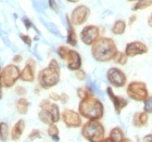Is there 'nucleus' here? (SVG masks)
I'll use <instances>...</instances> for the list:
<instances>
[{
	"instance_id": "nucleus-12",
	"label": "nucleus",
	"mask_w": 152,
	"mask_h": 142,
	"mask_svg": "<svg viewBox=\"0 0 152 142\" xmlns=\"http://www.w3.org/2000/svg\"><path fill=\"white\" fill-rule=\"evenodd\" d=\"M36 66H37V63H36L35 59L29 58L28 60L26 61L24 68L21 71L20 79L25 82H34V80L36 79Z\"/></svg>"
},
{
	"instance_id": "nucleus-11",
	"label": "nucleus",
	"mask_w": 152,
	"mask_h": 142,
	"mask_svg": "<svg viewBox=\"0 0 152 142\" xmlns=\"http://www.w3.org/2000/svg\"><path fill=\"white\" fill-rule=\"evenodd\" d=\"M149 48L145 42L139 40L130 41L128 44H126L124 52L128 58H135L138 55H143V54L148 53Z\"/></svg>"
},
{
	"instance_id": "nucleus-10",
	"label": "nucleus",
	"mask_w": 152,
	"mask_h": 142,
	"mask_svg": "<svg viewBox=\"0 0 152 142\" xmlns=\"http://www.w3.org/2000/svg\"><path fill=\"white\" fill-rule=\"evenodd\" d=\"M90 15V9L85 4H79L72 11L70 15V20L74 26H79L87 22Z\"/></svg>"
},
{
	"instance_id": "nucleus-32",
	"label": "nucleus",
	"mask_w": 152,
	"mask_h": 142,
	"mask_svg": "<svg viewBox=\"0 0 152 142\" xmlns=\"http://www.w3.org/2000/svg\"><path fill=\"white\" fill-rule=\"evenodd\" d=\"M20 38H21V40H22L26 46H28V47L32 46L33 40H32V38H31V36L26 35V34H20Z\"/></svg>"
},
{
	"instance_id": "nucleus-34",
	"label": "nucleus",
	"mask_w": 152,
	"mask_h": 142,
	"mask_svg": "<svg viewBox=\"0 0 152 142\" xmlns=\"http://www.w3.org/2000/svg\"><path fill=\"white\" fill-rule=\"evenodd\" d=\"M69 101H70V97H69V95L65 93V92H62V93L60 95V102L62 103V104H66V103H69Z\"/></svg>"
},
{
	"instance_id": "nucleus-28",
	"label": "nucleus",
	"mask_w": 152,
	"mask_h": 142,
	"mask_svg": "<svg viewBox=\"0 0 152 142\" xmlns=\"http://www.w3.org/2000/svg\"><path fill=\"white\" fill-rule=\"evenodd\" d=\"M69 51H70V48L66 47V46H59L57 48V53L58 55L60 57L61 60H66V57L69 54Z\"/></svg>"
},
{
	"instance_id": "nucleus-44",
	"label": "nucleus",
	"mask_w": 152,
	"mask_h": 142,
	"mask_svg": "<svg viewBox=\"0 0 152 142\" xmlns=\"http://www.w3.org/2000/svg\"><path fill=\"white\" fill-rule=\"evenodd\" d=\"M100 142H113V141H112V140L110 139V138H109V137H105L104 139L102 140V141H100Z\"/></svg>"
},
{
	"instance_id": "nucleus-3",
	"label": "nucleus",
	"mask_w": 152,
	"mask_h": 142,
	"mask_svg": "<svg viewBox=\"0 0 152 142\" xmlns=\"http://www.w3.org/2000/svg\"><path fill=\"white\" fill-rule=\"evenodd\" d=\"M78 113L87 120H101L104 115V105L98 98L91 97L79 102Z\"/></svg>"
},
{
	"instance_id": "nucleus-23",
	"label": "nucleus",
	"mask_w": 152,
	"mask_h": 142,
	"mask_svg": "<svg viewBox=\"0 0 152 142\" xmlns=\"http://www.w3.org/2000/svg\"><path fill=\"white\" fill-rule=\"evenodd\" d=\"M16 112L20 115H26L29 109V102L26 98H20L15 103Z\"/></svg>"
},
{
	"instance_id": "nucleus-41",
	"label": "nucleus",
	"mask_w": 152,
	"mask_h": 142,
	"mask_svg": "<svg viewBox=\"0 0 152 142\" xmlns=\"http://www.w3.org/2000/svg\"><path fill=\"white\" fill-rule=\"evenodd\" d=\"M143 142H152V133H148L143 137Z\"/></svg>"
},
{
	"instance_id": "nucleus-4",
	"label": "nucleus",
	"mask_w": 152,
	"mask_h": 142,
	"mask_svg": "<svg viewBox=\"0 0 152 142\" xmlns=\"http://www.w3.org/2000/svg\"><path fill=\"white\" fill-rule=\"evenodd\" d=\"M80 135L86 141L100 142L105 138V128L100 120H87L80 128Z\"/></svg>"
},
{
	"instance_id": "nucleus-17",
	"label": "nucleus",
	"mask_w": 152,
	"mask_h": 142,
	"mask_svg": "<svg viewBox=\"0 0 152 142\" xmlns=\"http://www.w3.org/2000/svg\"><path fill=\"white\" fill-rule=\"evenodd\" d=\"M25 120L24 119H19L11 128V133H10V137L12 141H19L21 139V137L23 136V133L25 131Z\"/></svg>"
},
{
	"instance_id": "nucleus-6",
	"label": "nucleus",
	"mask_w": 152,
	"mask_h": 142,
	"mask_svg": "<svg viewBox=\"0 0 152 142\" xmlns=\"http://www.w3.org/2000/svg\"><path fill=\"white\" fill-rule=\"evenodd\" d=\"M21 77V70L16 64H8L1 70V79L4 88H11Z\"/></svg>"
},
{
	"instance_id": "nucleus-33",
	"label": "nucleus",
	"mask_w": 152,
	"mask_h": 142,
	"mask_svg": "<svg viewBox=\"0 0 152 142\" xmlns=\"http://www.w3.org/2000/svg\"><path fill=\"white\" fill-rule=\"evenodd\" d=\"M15 93L20 95L21 98H23L26 95V88L24 86H16L15 87Z\"/></svg>"
},
{
	"instance_id": "nucleus-47",
	"label": "nucleus",
	"mask_w": 152,
	"mask_h": 142,
	"mask_svg": "<svg viewBox=\"0 0 152 142\" xmlns=\"http://www.w3.org/2000/svg\"><path fill=\"white\" fill-rule=\"evenodd\" d=\"M127 1H129V2H137L138 0H127Z\"/></svg>"
},
{
	"instance_id": "nucleus-14",
	"label": "nucleus",
	"mask_w": 152,
	"mask_h": 142,
	"mask_svg": "<svg viewBox=\"0 0 152 142\" xmlns=\"http://www.w3.org/2000/svg\"><path fill=\"white\" fill-rule=\"evenodd\" d=\"M65 62H66L67 68L70 71L76 72V71H78L82 68V64H83L82 57H80V54L76 50H74V49H70Z\"/></svg>"
},
{
	"instance_id": "nucleus-5",
	"label": "nucleus",
	"mask_w": 152,
	"mask_h": 142,
	"mask_svg": "<svg viewBox=\"0 0 152 142\" xmlns=\"http://www.w3.org/2000/svg\"><path fill=\"white\" fill-rule=\"evenodd\" d=\"M126 95L130 100H134L136 102H142V103L150 95L147 84L140 80H133L127 84Z\"/></svg>"
},
{
	"instance_id": "nucleus-45",
	"label": "nucleus",
	"mask_w": 152,
	"mask_h": 142,
	"mask_svg": "<svg viewBox=\"0 0 152 142\" xmlns=\"http://www.w3.org/2000/svg\"><path fill=\"white\" fill-rule=\"evenodd\" d=\"M121 142H134V141L132 139H130V138H124V139L122 140Z\"/></svg>"
},
{
	"instance_id": "nucleus-30",
	"label": "nucleus",
	"mask_w": 152,
	"mask_h": 142,
	"mask_svg": "<svg viewBox=\"0 0 152 142\" xmlns=\"http://www.w3.org/2000/svg\"><path fill=\"white\" fill-rule=\"evenodd\" d=\"M143 112L147 114H152V95H149V98L143 102Z\"/></svg>"
},
{
	"instance_id": "nucleus-8",
	"label": "nucleus",
	"mask_w": 152,
	"mask_h": 142,
	"mask_svg": "<svg viewBox=\"0 0 152 142\" xmlns=\"http://www.w3.org/2000/svg\"><path fill=\"white\" fill-rule=\"evenodd\" d=\"M61 120L67 128H82L83 126V117L78 112L71 109H64L61 112Z\"/></svg>"
},
{
	"instance_id": "nucleus-27",
	"label": "nucleus",
	"mask_w": 152,
	"mask_h": 142,
	"mask_svg": "<svg viewBox=\"0 0 152 142\" xmlns=\"http://www.w3.org/2000/svg\"><path fill=\"white\" fill-rule=\"evenodd\" d=\"M128 59L129 58L127 57L125 52H122V51H118L117 54L115 55V58L113 59V62L117 65H126V63L128 62Z\"/></svg>"
},
{
	"instance_id": "nucleus-20",
	"label": "nucleus",
	"mask_w": 152,
	"mask_h": 142,
	"mask_svg": "<svg viewBox=\"0 0 152 142\" xmlns=\"http://www.w3.org/2000/svg\"><path fill=\"white\" fill-rule=\"evenodd\" d=\"M126 27H127V23L124 20H116L111 27V33L113 35L121 36L126 32Z\"/></svg>"
},
{
	"instance_id": "nucleus-29",
	"label": "nucleus",
	"mask_w": 152,
	"mask_h": 142,
	"mask_svg": "<svg viewBox=\"0 0 152 142\" xmlns=\"http://www.w3.org/2000/svg\"><path fill=\"white\" fill-rule=\"evenodd\" d=\"M28 140L29 141H34L36 139H41L42 138V133L39 129H33L28 135Z\"/></svg>"
},
{
	"instance_id": "nucleus-36",
	"label": "nucleus",
	"mask_w": 152,
	"mask_h": 142,
	"mask_svg": "<svg viewBox=\"0 0 152 142\" xmlns=\"http://www.w3.org/2000/svg\"><path fill=\"white\" fill-rule=\"evenodd\" d=\"M22 21H23V24H24V26H25L26 29H29V28H32V27H34L32 21H31L28 17H23Z\"/></svg>"
},
{
	"instance_id": "nucleus-7",
	"label": "nucleus",
	"mask_w": 152,
	"mask_h": 142,
	"mask_svg": "<svg viewBox=\"0 0 152 142\" xmlns=\"http://www.w3.org/2000/svg\"><path fill=\"white\" fill-rule=\"evenodd\" d=\"M107 80L111 87L114 88H124L127 86L126 74L117 67H111L107 72Z\"/></svg>"
},
{
	"instance_id": "nucleus-16",
	"label": "nucleus",
	"mask_w": 152,
	"mask_h": 142,
	"mask_svg": "<svg viewBox=\"0 0 152 142\" xmlns=\"http://www.w3.org/2000/svg\"><path fill=\"white\" fill-rule=\"evenodd\" d=\"M132 124L135 128H145V127L148 126L149 124V114H147L146 112L143 111H139V112H136V113L133 115V118H132Z\"/></svg>"
},
{
	"instance_id": "nucleus-43",
	"label": "nucleus",
	"mask_w": 152,
	"mask_h": 142,
	"mask_svg": "<svg viewBox=\"0 0 152 142\" xmlns=\"http://www.w3.org/2000/svg\"><path fill=\"white\" fill-rule=\"evenodd\" d=\"M40 89H41V87L39 85H37L35 87V93L36 95H39V93H40Z\"/></svg>"
},
{
	"instance_id": "nucleus-26",
	"label": "nucleus",
	"mask_w": 152,
	"mask_h": 142,
	"mask_svg": "<svg viewBox=\"0 0 152 142\" xmlns=\"http://www.w3.org/2000/svg\"><path fill=\"white\" fill-rule=\"evenodd\" d=\"M152 6V0H138L132 7V11H139V10H146Z\"/></svg>"
},
{
	"instance_id": "nucleus-40",
	"label": "nucleus",
	"mask_w": 152,
	"mask_h": 142,
	"mask_svg": "<svg viewBox=\"0 0 152 142\" xmlns=\"http://www.w3.org/2000/svg\"><path fill=\"white\" fill-rule=\"evenodd\" d=\"M1 66H0V99H2V88H3V86H2V79H1Z\"/></svg>"
},
{
	"instance_id": "nucleus-42",
	"label": "nucleus",
	"mask_w": 152,
	"mask_h": 142,
	"mask_svg": "<svg viewBox=\"0 0 152 142\" xmlns=\"http://www.w3.org/2000/svg\"><path fill=\"white\" fill-rule=\"evenodd\" d=\"M148 25H149V27H151L152 28V12H151V14L149 15V17H148Z\"/></svg>"
},
{
	"instance_id": "nucleus-22",
	"label": "nucleus",
	"mask_w": 152,
	"mask_h": 142,
	"mask_svg": "<svg viewBox=\"0 0 152 142\" xmlns=\"http://www.w3.org/2000/svg\"><path fill=\"white\" fill-rule=\"evenodd\" d=\"M76 93H77V97L80 99V101L94 97V91H92V89L89 86H80V87H78L77 90H76Z\"/></svg>"
},
{
	"instance_id": "nucleus-38",
	"label": "nucleus",
	"mask_w": 152,
	"mask_h": 142,
	"mask_svg": "<svg viewBox=\"0 0 152 142\" xmlns=\"http://www.w3.org/2000/svg\"><path fill=\"white\" fill-rule=\"evenodd\" d=\"M12 61H13V64H20L23 61V57L21 55V54H16V55L13 57Z\"/></svg>"
},
{
	"instance_id": "nucleus-1",
	"label": "nucleus",
	"mask_w": 152,
	"mask_h": 142,
	"mask_svg": "<svg viewBox=\"0 0 152 142\" xmlns=\"http://www.w3.org/2000/svg\"><path fill=\"white\" fill-rule=\"evenodd\" d=\"M118 52L117 46L114 39L111 37L101 36L95 44L91 46V55L97 62H110L113 61Z\"/></svg>"
},
{
	"instance_id": "nucleus-18",
	"label": "nucleus",
	"mask_w": 152,
	"mask_h": 142,
	"mask_svg": "<svg viewBox=\"0 0 152 142\" xmlns=\"http://www.w3.org/2000/svg\"><path fill=\"white\" fill-rule=\"evenodd\" d=\"M67 23V35H66V44L71 47H76L77 46V35L74 25L72 24L70 20V15L65 16Z\"/></svg>"
},
{
	"instance_id": "nucleus-19",
	"label": "nucleus",
	"mask_w": 152,
	"mask_h": 142,
	"mask_svg": "<svg viewBox=\"0 0 152 142\" xmlns=\"http://www.w3.org/2000/svg\"><path fill=\"white\" fill-rule=\"evenodd\" d=\"M38 119L45 125H51V124H56L53 118V115L51 114L50 111L46 110V109H40L38 112Z\"/></svg>"
},
{
	"instance_id": "nucleus-15",
	"label": "nucleus",
	"mask_w": 152,
	"mask_h": 142,
	"mask_svg": "<svg viewBox=\"0 0 152 142\" xmlns=\"http://www.w3.org/2000/svg\"><path fill=\"white\" fill-rule=\"evenodd\" d=\"M39 107L40 109H46V110L50 111L51 114L53 115V118H54V122L56 124L61 120V112H60V109L58 106V104L56 102L51 101L50 99L48 100V99H44V100H41L40 103H39Z\"/></svg>"
},
{
	"instance_id": "nucleus-46",
	"label": "nucleus",
	"mask_w": 152,
	"mask_h": 142,
	"mask_svg": "<svg viewBox=\"0 0 152 142\" xmlns=\"http://www.w3.org/2000/svg\"><path fill=\"white\" fill-rule=\"evenodd\" d=\"M67 2H71V3H77L79 0H66Z\"/></svg>"
},
{
	"instance_id": "nucleus-21",
	"label": "nucleus",
	"mask_w": 152,
	"mask_h": 142,
	"mask_svg": "<svg viewBox=\"0 0 152 142\" xmlns=\"http://www.w3.org/2000/svg\"><path fill=\"white\" fill-rule=\"evenodd\" d=\"M109 138L113 142H121L124 138H126V137H125V133H124L123 129H122L121 127L116 126V127H113V128L110 130Z\"/></svg>"
},
{
	"instance_id": "nucleus-13",
	"label": "nucleus",
	"mask_w": 152,
	"mask_h": 142,
	"mask_svg": "<svg viewBox=\"0 0 152 142\" xmlns=\"http://www.w3.org/2000/svg\"><path fill=\"white\" fill-rule=\"evenodd\" d=\"M107 95H108L109 99L111 100L112 104H113L114 111L117 115H120L122 113V111L128 105V100H126L125 98L121 97V95H115V92L113 91V88L111 86L107 87Z\"/></svg>"
},
{
	"instance_id": "nucleus-9",
	"label": "nucleus",
	"mask_w": 152,
	"mask_h": 142,
	"mask_svg": "<svg viewBox=\"0 0 152 142\" xmlns=\"http://www.w3.org/2000/svg\"><path fill=\"white\" fill-rule=\"evenodd\" d=\"M100 37V27L97 25H86L79 34L80 40L86 46H92Z\"/></svg>"
},
{
	"instance_id": "nucleus-25",
	"label": "nucleus",
	"mask_w": 152,
	"mask_h": 142,
	"mask_svg": "<svg viewBox=\"0 0 152 142\" xmlns=\"http://www.w3.org/2000/svg\"><path fill=\"white\" fill-rule=\"evenodd\" d=\"M10 137L9 125L4 122H0V141L7 142Z\"/></svg>"
},
{
	"instance_id": "nucleus-39",
	"label": "nucleus",
	"mask_w": 152,
	"mask_h": 142,
	"mask_svg": "<svg viewBox=\"0 0 152 142\" xmlns=\"http://www.w3.org/2000/svg\"><path fill=\"white\" fill-rule=\"evenodd\" d=\"M136 20H137V16H136V14H133V15L130 16L129 17V20H128V25H133L134 23L136 22Z\"/></svg>"
},
{
	"instance_id": "nucleus-31",
	"label": "nucleus",
	"mask_w": 152,
	"mask_h": 142,
	"mask_svg": "<svg viewBox=\"0 0 152 142\" xmlns=\"http://www.w3.org/2000/svg\"><path fill=\"white\" fill-rule=\"evenodd\" d=\"M75 74V78L77 79V80H79V82H83V80H85L86 78H87V74H86V72L84 70H78L76 71V72H74Z\"/></svg>"
},
{
	"instance_id": "nucleus-37",
	"label": "nucleus",
	"mask_w": 152,
	"mask_h": 142,
	"mask_svg": "<svg viewBox=\"0 0 152 142\" xmlns=\"http://www.w3.org/2000/svg\"><path fill=\"white\" fill-rule=\"evenodd\" d=\"M48 3H49V7H50L52 10H53L54 12L59 13V9H58V6H57V2H56V0H48Z\"/></svg>"
},
{
	"instance_id": "nucleus-2",
	"label": "nucleus",
	"mask_w": 152,
	"mask_h": 142,
	"mask_svg": "<svg viewBox=\"0 0 152 142\" xmlns=\"http://www.w3.org/2000/svg\"><path fill=\"white\" fill-rule=\"evenodd\" d=\"M60 73L61 68L58 61L56 59H52L49 62L47 67L40 70L38 73V85L44 90H49V89L53 88L54 86H57L60 82Z\"/></svg>"
},
{
	"instance_id": "nucleus-24",
	"label": "nucleus",
	"mask_w": 152,
	"mask_h": 142,
	"mask_svg": "<svg viewBox=\"0 0 152 142\" xmlns=\"http://www.w3.org/2000/svg\"><path fill=\"white\" fill-rule=\"evenodd\" d=\"M47 135L50 137L54 142L60 141V130L58 128L57 124H51L47 128Z\"/></svg>"
},
{
	"instance_id": "nucleus-35",
	"label": "nucleus",
	"mask_w": 152,
	"mask_h": 142,
	"mask_svg": "<svg viewBox=\"0 0 152 142\" xmlns=\"http://www.w3.org/2000/svg\"><path fill=\"white\" fill-rule=\"evenodd\" d=\"M49 99H50L51 101L53 102H57V101H60V95L56 91H51L49 93Z\"/></svg>"
}]
</instances>
